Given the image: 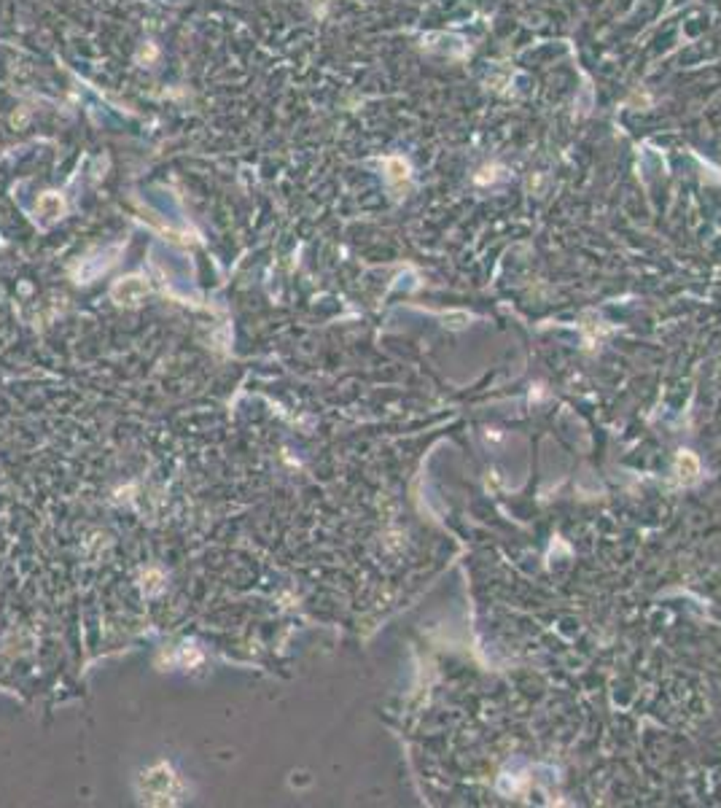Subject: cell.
Instances as JSON below:
<instances>
[{"mask_svg": "<svg viewBox=\"0 0 721 808\" xmlns=\"http://www.w3.org/2000/svg\"><path fill=\"white\" fill-rule=\"evenodd\" d=\"M143 294H146V283L140 278H124L119 286L113 289V297L119 302H137Z\"/></svg>", "mask_w": 721, "mask_h": 808, "instance_id": "cell-1", "label": "cell"}, {"mask_svg": "<svg viewBox=\"0 0 721 808\" xmlns=\"http://www.w3.org/2000/svg\"><path fill=\"white\" fill-rule=\"evenodd\" d=\"M38 211H41L44 218L51 221V218H57V216L65 211V205H62L60 194H44V197L38 199Z\"/></svg>", "mask_w": 721, "mask_h": 808, "instance_id": "cell-2", "label": "cell"}]
</instances>
